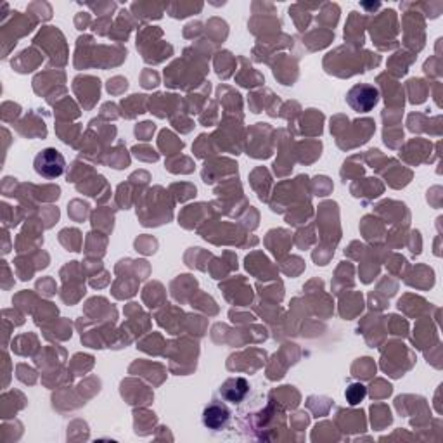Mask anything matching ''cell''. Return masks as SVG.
I'll list each match as a JSON object with an SVG mask.
<instances>
[{
    "mask_svg": "<svg viewBox=\"0 0 443 443\" xmlns=\"http://www.w3.org/2000/svg\"><path fill=\"white\" fill-rule=\"evenodd\" d=\"M230 421V410L227 409L225 404L222 402H213L205 409L203 412V425L206 426L208 429L213 431H220L222 428H225Z\"/></svg>",
    "mask_w": 443,
    "mask_h": 443,
    "instance_id": "cell-3",
    "label": "cell"
},
{
    "mask_svg": "<svg viewBox=\"0 0 443 443\" xmlns=\"http://www.w3.org/2000/svg\"><path fill=\"white\" fill-rule=\"evenodd\" d=\"M33 166L35 171H37L42 178L55 181V178H59L65 174L66 159L58 149H55V147H47V149H42L37 156H35Z\"/></svg>",
    "mask_w": 443,
    "mask_h": 443,
    "instance_id": "cell-1",
    "label": "cell"
},
{
    "mask_svg": "<svg viewBox=\"0 0 443 443\" xmlns=\"http://www.w3.org/2000/svg\"><path fill=\"white\" fill-rule=\"evenodd\" d=\"M346 102L357 113H369L379 102V90L369 83H358L348 90Z\"/></svg>",
    "mask_w": 443,
    "mask_h": 443,
    "instance_id": "cell-2",
    "label": "cell"
},
{
    "mask_svg": "<svg viewBox=\"0 0 443 443\" xmlns=\"http://www.w3.org/2000/svg\"><path fill=\"white\" fill-rule=\"evenodd\" d=\"M250 391V385L246 379L242 378H230L227 379L225 383L222 385L220 395L225 398L227 402H233V404H239L246 398Z\"/></svg>",
    "mask_w": 443,
    "mask_h": 443,
    "instance_id": "cell-4",
    "label": "cell"
},
{
    "mask_svg": "<svg viewBox=\"0 0 443 443\" xmlns=\"http://www.w3.org/2000/svg\"><path fill=\"white\" fill-rule=\"evenodd\" d=\"M345 395H346V400H348L350 405H357L365 398L367 390H365L364 385H361V383H353V385H350L348 388H346Z\"/></svg>",
    "mask_w": 443,
    "mask_h": 443,
    "instance_id": "cell-5",
    "label": "cell"
}]
</instances>
